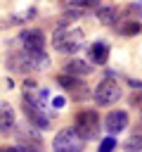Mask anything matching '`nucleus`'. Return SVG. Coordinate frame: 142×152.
Wrapping results in <instances>:
<instances>
[{
  "mask_svg": "<svg viewBox=\"0 0 142 152\" xmlns=\"http://www.w3.org/2000/svg\"><path fill=\"white\" fill-rule=\"evenodd\" d=\"M24 114L28 116V124H31L33 128H38V131H47V128H50V114L40 112L38 107L24 102Z\"/></svg>",
  "mask_w": 142,
  "mask_h": 152,
  "instance_id": "9b49d317",
  "label": "nucleus"
},
{
  "mask_svg": "<svg viewBox=\"0 0 142 152\" xmlns=\"http://www.w3.org/2000/svg\"><path fill=\"white\" fill-rule=\"evenodd\" d=\"M17 128V112L7 100H0V133L9 135Z\"/></svg>",
  "mask_w": 142,
  "mask_h": 152,
  "instance_id": "9d476101",
  "label": "nucleus"
},
{
  "mask_svg": "<svg viewBox=\"0 0 142 152\" xmlns=\"http://www.w3.org/2000/svg\"><path fill=\"white\" fill-rule=\"evenodd\" d=\"M116 28H118V33H121V36H135V33H140V31H142V24H140V21H135V19H133V21H118V24H116Z\"/></svg>",
  "mask_w": 142,
  "mask_h": 152,
  "instance_id": "2eb2a0df",
  "label": "nucleus"
},
{
  "mask_svg": "<svg viewBox=\"0 0 142 152\" xmlns=\"http://www.w3.org/2000/svg\"><path fill=\"white\" fill-rule=\"evenodd\" d=\"M85 140L73 131V126L57 131L54 140H52V152H83Z\"/></svg>",
  "mask_w": 142,
  "mask_h": 152,
  "instance_id": "20e7f679",
  "label": "nucleus"
},
{
  "mask_svg": "<svg viewBox=\"0 0 142 152\" xmlns=\"http://www.w3.org/2000/svg\"><path fill=\"white\" fill-rule=\"evenodd\" d=\"M14 135L19 140L21 147H31V150H43V138H40V131L33 128V126H17L14 128Z\"/></svg>",
  "mask_w": 142,
  "mask_h": 152,
  "instance_id": "6e6552de",
  "label": "nucleus"
},
{
  "mask_svg": "<svg viewBox=\"0 0 142 152\" xmlns=\"http://www.w3.org/2000/svg\"><path fill=\"white\" fill-rule=\"evenodd\" d=\"M125 152H140L142 150V135H133L130 140H125Z\"/></svg>",
  "mask_w": 142,
  "mask_h": 152,
  "instance_id": "f3484780",
  "label": "nucleus"
},
{
  "mask_svg": "<svg viewBox=\"0 0 142 152\" xmlns=\"http://www.w3.org/2000/svg\"><path fill=\"white\" fill-rule=\"evenodd\" d=\"M140 112H142V104H140Z\"/></svg>",
  "mask_w": 142,
  "mask_h": 152,
  "instance_id": "5701e85b",
  "label": "nucleus"
},
{
  "mask_svg": "<svg viewBox=\"0 0 142 152\" xmlns=\"http://www.w3.org/2000/svg\"><path fill=\"white\" fill-rule=\"evenodd\" d=\"M114 150H116V138H114V135H106V138H102V142H99L97 152H114Z\"/></svg>",
  "mask_w": 142,
  "mask_h": 152,
  "instance_id": "a211bd4d",
  "label": "nucleus"
},
{
  "mask_svg": "<svg viewBox=\"0 0 142 152\" xmlns=\"http://www.w3.org/2000/svg\"><path fill=\"white\" fill-rule=\"evenodd\" d=\"M130 10H135V12H140V14H142V7H137V5H133Z\"/></svg>",
  "mask_w": 142,
  "mask_h": 152,
  "instance_id": "4be33fe9",
  "label": "nucleus"
},
{
  "mask_svg": "<svg viewBox=\"0 0 142 152\" xmlns=\"http://www.w3.org/2000/svg\"><path fill=\"white\" fill-rule=\"evenodd\" d=\"M17 40L21 45V50H26V52H43L45 50V36L40 28H24Z\"/></svg>",
  "mask_w": 142,
  "mask_h": 152,
  "instance_id": "0eeeda50",
  "label": "nucleus"
},
{
  "mask_svg": "<svg viewBox=\"0 0 142 152\" xmlns=\"http://www.w3.org/2000/svg\"><path fill=\"white\" fill-rule=\"evenodd\" d=\"M52 107L62 109V107H64V97H52Z\"/></svg>",
  "mask_w": 142,
  "mask_h": 152,
  "instance_id": "aec40b11",
  "label": "nucleus"
},
{
  "mask_svg": "<svg viewBox=\"0 0 142 152\" xmlns=\"http://www.w3.org/2000/svg\"><path fill=\"white\" fill-rule=\"evenodd\" d=\"M57 83L71 95V100H88L92 93H90V88L85 86V81L83 78H78V76H69V74H59L57 76Z\"/></svg>",
  "mask_w": 142,
  "mask_h": 152,
  "instance_id": "423d86ee",
  "label": "nucleus"
},
{
  "mask_svg": "<svg viewBox=\"0 0 142 152\" xmlns=\"http://www.w3.org/2000/svg\"><path fill=\"white\" fill-rule=\"evenodd\" d=\"M88 59H90V64H97V66L106 64V59H109V43L106 40H95L88 48Z\"/></svg>",
  "mask_w": 142,
  "mask_h": 152,
  "instance_id": "f8f14e48",
  "label": "nucleus"
},
{
  "mask_svg": "<svg viewBox=\"0 0 142 152\" xmlns=\"http://www.w3.org/2000/svg\"><path fill=\"white\" fill-rule=\"evenodd\" d=\"M73 131L83 140H95L99 135V114L95 109H80L73 114Z\"/></svg>",
  "mask_w": 142,
  "mask_h": 152,
  "instance_id": "7ed1b4c3",
  "label": "nucleus"
},
{
  "mask_svg": "<svg viewBox=\"0 0 142 152\" xmlns=\"http://www.w3.org/2000/svg\"><path fill=\"white\" fill-rule=\"evenodd\" d=\"M128 83H130V88H142V83H140V81H133V78H130Z\"/></svg>",
  "mask_w": 142,
  "mask_h": 152,
  "instance_id": "412c9836",
  "label": "nucleus"
},
{
  "mask_svg": "<svg viewBox=\"0 0 142 152\" xmlns=\"http://www.w3.org/2000/svg\"><path fill=\"white\" fill-rule=\"evenodd\" d=\"M95 14H97V19H99L102 24H106V26H114V24L121 21V12H118L114 5H99V7L95 10Z\"/></svg>",
  "mask_w": 142,
  "mask_h": 152,
  "instance_id": "4468645a",
  "label": "nucleus"
},
{
  "mask_svg": "<svg viewBox=\"0 0 142 152\" xmlns=\"http://www.w3.org/2000/svg\"><path fill=\"white\" fill-rule=\"evenodd\" d=\"M66 5H69L71 10L85 12V10H97V7H99V0H66Z\"/></svg>",
  "mask_w": 142,
  "mask_h": 152,
  "instance_id": "dca6fc26",
  "label": "nucleus"
},
{
  "mask_svg": "<svg viewBox=\"0 0 142 152\" xmlns=\"http://www.w3.org/2000/svg\"><path fill=\"white\" fill-rule=\"evenodd\" d=\"M52 45L62 55H76L85 45V33L80 26H73L69 21H59L52 33Z\"/></svg>",
  "mask_w": 142,
  "mask_h": 152,
  "instance_id": "f257e3e1",
  "label": "nucleus"
},
{
  "mask_svg": "<svg viewBox=\"0 0 142 152\" xmlns=\"http://www.w3.org/2000/svg\"><path fill=\"white\" fill-rule=\"evenodd\" d=\"M123 97V90H121V86L114 81V78H104L97 88H95V93H92V100H95V104H99V107H111L114 102H118Z\"/></svg>",
  "mask_w": 142,
  "mask_h": 152,
  "instance_id": "39448f33",
  "label": "nucleus"
},
{
  "mask_svg": "<svg viewBox=\"0 0 142 152\" xmlns=\"http://www.w3.org/2000/svg\"><path fill=\"white\" fill-rule=\"evenodd\" d=\"M47 64H50V57H47L45 50L43 52H26V50H21V52H12L9 59H7V66L12 71H19V74H36V71L45 69Z\"/></svg>",
  "mask_w": 142,
  "mask_h": 152,
  "instance_id": "f03ea898",
  "label": "nucleus"
},
{
  "mask_svg": "<svg viewBox=\"0 0 142 152\" xmlns=\"http://www.w3.org/2000/svg\"><path fill=\"white\" fill-rule=\"evenodd\" d=\"M0 152H43V150H31V147H21V145H7V147H0Z\"/></svg>",
  "mask_w": 142,
  "mask_h": 152,
  "instance_id": "6ab92c4d",
  "label": "nucleus"
},
{
  "mask_svg": "<svg viewBox=\"0 0 142 152\" xmlns=\"http://www.w3.org/2000/svg\"><path fill=\"white\" fill-rule=\"evenodd\" d=\"M104 128H106L109 135L116 138V133H121V131L128 128V112H123V109L109 112V114L104 116Z\"/></svg>",
  "mask_w": 142,
  "mask_h": 152,
  "instance_id": "1a4fd4ad",
  "label": "nucleus"
},
{
  "mask_svg": "<svg viewBox=\"0 0 142 152\" xmlns=\"http://www.w3.org/2000/svg\"><path fill=\"white\" fill-rule=\"evenodd\" d=\"M92 71V64L90 62H83V59H78V57H73V59H66V64H64V74H69V76H88Z\"/></svg>",
  "mask_w": 142,
  "mask_h": 152,
  "instance_id": "ddd939ff",
  "label": "nucleus"
}]
</instances>
